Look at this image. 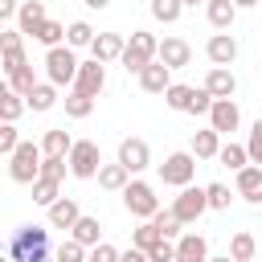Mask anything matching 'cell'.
I'll list each match as a JSON object with an SVG mask.
<instances>
[{"mask_svg":"<svg viewBox=\"0 0 262 262\" xmlns=\"http://www.w3.org/2000/svg\"><path fill=\"white\" fill-rule=\"evenodd\" d=\"M4 262H12V258H4Z\"/></svg>","mask_w":262,"mask_h":262,"instance_id":"obj_55","label":"cell"},{"mask_svg":"<svg viewBox=\"0 0 262 262\" xmlns=\"http://www.w3.org/2000/svg\"><path fill=\"white\" fill-rule=\"evenodd\" d=\"M176 262H209V242L201 233H180L176 237Z\"/></svg>","mask_w":262,"mask_h":262,"instance_id":"obj_18","label":"cell"},{"mask_svg":"<svg viewBox=\"0 0 262 262\" xmlns=\"http://www.w3.org/2000/svg\"><path fill=\"white\" fill-rule=\"evenodd\" d=\"M25 106H29V98H25V94H16L12 86H4V90H0V119H4V123H16Z\"/></svg>","mask_w":262,"mask_h":262,"instance_id":"obj_27","label":"cell"},{"mask_svg":"<svg viewBox=\"0 0 262 262\" xmlns=\"http://www.w3.org/2000/svg\"><path fill=\"white\" fill-rule=\"evenodd\" d=\"M205 53H209L213 66H233V57H237V37H233V33H213V37L205 41Z\"/></svg>","mask_w":262,"mask_h":262,"instance_id":"obj_12","label":"cell"},{"mask_svg":"<svg viewBox=\"0 0 262 262\" xmlns=\"http://www.w3.org/2000/svg\"><path fill=\"white\" fill-rule=\"evenodd\" d=\"M196 4H209V0H184V8H196Z\"/></svg>","mask_w":262,"mask_h":262,"instance_id":"obj_52","label":"cell"},{"mask_svg":"<svg viewBox=\"0 0 262 262\" xmlns=\"http://www.w3.org/2000/svg\"><path fill=\"white\" fill-rule=\"evenodd\" d=\"M8 258H12V262H57V258L49 254V229H41V225H20V229H12V237H8Z\"/></svg>","mask_w":262,"mask_h":262,"instance_id":"obj_1","label":"cell"},{"mask_svg":"<svg viewBox=\"0 0 262 262\" xmlns=\"http://www.w3.org/2000/svg\"><path fill=\"white\" fill-rule=\"evenodd\" d=\"M78 217H82V209H78L74 196H57V201L49 205V225H53V229H74Z\"/></svg>","mask_w":262,"mask_h":262,"instance_id":"obj_17","label":"cell"},{"mask_svg":"<svg viewBox=\"0 0 262 262\" xmlns=\"http://www.w3.org/2000/svg\"><path fill=\"white\" fill-rule=\"evenodd\" d=\"M229 258H233V262H250V258H258V242H254L250 229H237V233L229 237Z\"/></svg>","mask_w":262,"mask_h":262,"instance_id":"obj_26","label":"cell"},{"mask_svg":"<svg viewBox=\"0 0 262 262\" xmlns=\"http://www.w3.org/2000/svg\"><path fill=\"white\" fill-rule=\"evenodd\" d=\"M0 57H4V74H12L16 66H25V45H20V29H4V33H0Z\"/></svg>","mask_w":262,"mask_h":262,"instance_id":"obj_15","label":"cell"},{"mask_svg":"<svg viewBox=\"0 0 262 262\" xmlns=\"http://www.w3.org/2000/svg\"><path fill=\"white\" fill-rule=\"evenodd\" d=\"M8 86H12L16 94H25V98H29V94H33V86H37V74H33V66H29V61H25V66H16V70L8 74Z\"/></svg>","mask_w":262,"mask_h":262,"instance_id":"obj_36","label":"cell"},{"mask_svg":"<svg viewBox=\"0 0 262 262\" xmlns=\"http://www.w3.org/2000/svg\"><path fill=\"white\" fill-rule=\"evenodd\" d=\"M156 57H160V41H156L151 33L135 29L131 41H127V49H123V70H127V74H143V66H151Z\"/></svg>","mask_w":262,"mask_h":262,"instance_id":"obj_4","label":"cell"},{"mask_svg":"<svg viewBox=\"0 0 262 262\" xmlns=\"http://www.w3.org/2000/svg\"><path fill=\"white\" fill-rule=\"evenodd\" d=\"M209 209V188H196V184H184L180 188V196L172 201V213L184 221V225H192V221H201V213Z\"/></svg>","mask_w":262,"mask_h":262,"instance_id":"obj_8","label":"cell"},{"mask_svg":"<svg viewBox=\"0 0 262 262\" xmlns=\"http://www.w3.org/2000/svg\"><path fill=\"white\" fill-rule=\"evenodd\" d=\"M192 176H196V156H192V151H172V156H164V164H160V180H164V184L184 188V184H192Z\"/></svg>","mask_w":262,"mask_h":262,"instance_id":"obj_7","label":"cell"},{"mask_svg":"<svg viewBox=\"0 0 262 262\" xmlns=\"http://www.w3.org/2000/svg\"><path fill=\"white\" fill-rule=\"evenodd\" d=\"M20 147V135H16V123H4L0 127V156H12Z\"/></svg>","mask_w":262,"mask_h":262,"instance_id":"obj_41","label":"cell"},{"mask_svg":"<svg viewBox=\"0 0 262 262\" xmlns=\"http://www.w3.org/2000/svg\"><path fill=\"white\" fill-rule=\"evenodd\" d=\"M156 242H164V237H160V229H156V221H139V225H135V233H131V246L151 250Z\"/></svg>","mask_w":262,"mask_h":262,"instance_id":"obj_39","label":"cell"},{"mask_svg":"<svg viewBox=\"0 0 262 262\" xmlns=\"http://www.w3.org/2000/svg\"><path fill=\"white\" fill-rule=\"evenodd\" d=\"M57 106V86L53 82H37L29 94V111H53Z\"/></svg>","mask_w":262,"mask_h":262,"instance_id":"obj_30","label":"cell"},{"mask_svg":"<svg viewBox=\"0 0 262 262\" xmlns=\"http://www.w3.org/2000/svg\"><path fill=\"white\" fill-rule=\"evenodd\" d=\"M188 151H192L196 160H217V151H221V131H213V127H205V131H192V143H188Z\"/></svg>","mask_w":262,"mask_h":262,"instance_id":"obj_21","label":"cell"},{"mask_svg":"<svg viewBox=\"0 0 262 262\" xmlns=\"http://www.w3.org/2000/svg\"><path fill=\"white\" fill-rule=\"evenodd\" d=\"M119 164L135 176V172H143L147 164H151V147H147V139H139V135H127L123 143H119Z\"/></svg>","mask_w":262,"mask_h":262,"instance_id":"obj_9","label":"cell"},{"mask_svg":"<svg viewBox=\"0 0 262 262\" xmlns=\"http://www.w3.org/2000/svg\"><path fill=\"white\" fill-rule=\"evenodd\" d=\"M123 205H127V213L139 217V221H151V217L160 213V196H156V188H151L147 180H131V184L123 188Z\"/></svg>","mask_w":262,"mask_h":262,"instance_id":"obj_6","label":"cell"},{"mask_svg":"<svg viewBox=\"0 0 262 262\" xmlns=\"http://www.w3.org/2000/svg\"><path fill=\"white\" fill-rule=\"evenodd\" d=\"M70 237H74V242H82L86 250H90V246H98V242H102V225H98V217H86V213H82V217H78V225L70 229Z\"/></svg>","mask_w":262,"mask_h":262,"instance_id":"obj_25","label":"cell"},{"mask_svg":"<svg viewBox=\"0 0 262 262\" xmlns=\"http://www.w3.org/2000/svg\"><path fill=\"white\" fill-rule=\"evenodd\" d=\"M139 86H143L147 94H164V90L172 86V70H168V66L156 57L151 66H143V74H139Z\"/></svg>","mask_w":262,"mask_h":262,"instance_id":"obj_20","label":"cell"},{"mask_svg":"<svg viewBox=\"0 0 262 262\" xmlns=\"http://www.w3.org/2000/svg\"><path fill=\"white\" fill-rule=\"evenodd\" d=\"M233 4H237V8H254L258 0H233Z\"/></svg>","mask_w":262,"mask_h":262,"instance_id":"obj_51","label":"cell"},{"mask_svg":"<svg viewBox=\"0 0 262 262\" xmlns=\"http://www.w3.org/2000/svg\"><path fill=\"white\" fill-rule=\"evenodd\" d=\"M41 164H45V151H41V143H33V139H20V147L8 156V176H12L16 184H33V180L41 176Z\"/></svg>","mask_w":262,"mask_h":262,"instance_id":"obj_2","label":"cell"},{"mask_svg":"<svg viewBox=\"0 0 262 262\" xmlns=\"http://www.w3.org/2000/svg\"><path fill=\"white\" fill-rule=\"evenodd\" d=\"M246 147H250V164H258V168H262V119L250 127V139H246Z\"/></svg>","mask_w":262,"mask_h":262,"instance_id":"obj_44","label":"cell"},{"mask_svg":"<svg viewBox=\"0 0 262 262\" xmlns=\"http://www.w3.org/2000/svg\"><path fill=\"white\" fill-rule=\"evenodd\" d=\"M57 184H61V180H49V176H37V180H33V201L49 209V205H53V201L61 196V192H57Z\"/></svg>","mask_w":262,"mask_h":262,"instance_id":"obj_38","label":"cell"},{"mask_svg":"<svg viewBox=\"0 0 262 262\" xmlns=\"http://www.w3.org/2000/svg\"><path fill=\"white\" fill-rule=\"evenodd\" d=\"M102 86H106V61H98V57L82 61V70H78V78H74V90H82V94L98 98V94H102Z\"/></svg>","mask_w":262,"mask_h":262,"instance_id":"obj_10","label":"cell"},{"mask_svg":"<svg viewBox=\"0 0 262 262\" xmlns=\"http://www.w3.org/2000/svg\"><path fill=\"white\" fill-rule=\"evenodd\" d=\"M209 188V209H229V184H205Z\"/></svg>","mask_w":262,"mask_h":262,"instance_id":"obj_46","label":"cell"},{"mask_svg":"<svg viewBox=\"0 0 262 262\" xmlns=\"http://www.w3.org/2000/svg\"><path fill=\"white\" fill-rule=\"evenodd\" d=\"M78 70H82V61H78L74 45H53V49H45V78H49L53 86H74Z\"/></svg>","mask_w":262,"mask_h":262,"instance_id":"obj_3","label":"cell"},{"mask_svg":"<svg viewBox=\"0 0 262 262\" xmlns=\"http://www.w3.org/2000/svg\"><path fill=\"white\" fill-rule=\"evenodd\" d=\"M94 37H98V33H94L86 20H74V25L66 29V45H74V49H90V45H94Z\"/></svg>","mask_w":262,"mask_h":262,"instance_id":"obj_35","label":"cell"},{"mask_svg":"<svg viewBox=\"0 0 262 262\" xmlns=\"http://www.w3.org/2000/svg\"><path fill=\"white\" fill-rule=\"evenodd\" d=\"M61 102H66V115H70V119H86V115L94 111V98L82 94V90H74V86H70V94H66Z\"/></svg>","mask_w":262,"mask_h":262,"instance_id":"obj_31","label":"cell"},{"mask_svg":"<svg viewBox=\"0 0 262 262\" xmlns=\"http://www.w3.org/2000/svg\"><path fill=\"white\" fill-rule=\"evenodd\" d=\"M250 262H258V258H250Z\"/></svg>","mask_w":262,"mask_h":262,"instance_id":"obj_54","label":"cell"},{"mask_svg":"<svg viewBox=\"0 0 262 262\" xmlns=\"http://www.w3.org/2000/svg\"><path fill=\"white\" fill-rule=\"evenodd\" d=\"M66 168H70V160H66V156H45V164H41V176H49V180H61V176H66Z\"/></svg>","mask_w":262,"mask_h":262,"instance_id":"obj_42","label":"cell"},{"mask_svg":"<svg viewBox=\"0 0 262 262\" xmlns=\"http://www.w3.org/2000/svg\"><path fill=\"white\" fill-rule=\"evenodd\" d=\"M119 262H151V258H147V250L131 246V250H123V254H119Z\"/></svg>","mask_w":262,"mask_h":262,"instance_id":"obj_48","label":"cell"},{"mask_svg":"<svg viewBox=\"0 0 262 262\" xmlns=\"http://www.w3.org/2000/svg\"><path fill=\"white\" fill-rule=\"evenodd\" d=\"M33 41H41L45 49H53V45H61V41H66V25H61V20H45V25H37Z\"/></svg>","mask_w":262,"mask_h":262,"instance_id":"obj_34","label":"cell"},{"mask_svg":"<svg viewBox=\"0 0 262 262\" xmlns=\"http://www.w3.org/2000/svg\"><path fill=\"white\" fill-rule=\"evenodd\" d=\"M119 254H123V250H115L111 242H98V246H90L86 262H119Z\"/></svg>","mask_w":262,"mask_h":262,"instance_id":"obj_43","label":"cell"},{"mask_svg":"<svg viewBox=\"0 0 262 262\" xmlns=\"http://www.w3.org/2000/svg\"><path fill=\"white\" fill-rule=\"evenodd\" d=\"M233 176H237V180H233V184H237V196L250 201V205H262V168H258V164H246V168L233 172Z\"/></svg>","mask_w":262,"mask_h":262,"instance_id":"obj_14","label":"cell"},{"mask_svg":"<svg viewBox=\"0 0 262 262\" xmlns=\"http://www.w3.org/2000/svg\"><path fill=\"white\" fill-rule=\"evenodd\" d=\"M209 262H233V258H229V254H221V258H209Z\"/></svg>","mask_w":262,"mask_h":262,"instance_id":"obj_53","label":"cell"},{"mask_svg":"<svg viewBox=\"0 0 262 262\" xmlns=\"http://www.w3.org/2000/svg\"><path fill=\"white\" fill-rule=\"evenodd\" d=\"M53 258H57V262H86V246L70 237V242H61V246L53 250Z\"/></svg>","mask_w":262,"mask_h":262,"instance_id":"obj_40","label":"cell"},{"mask_svg":"<svg viewBox=\"0 0 262 262\" xmlns=\"http://www.w3.org/2000/svg\"><path fill=\"white\" fill-rule=\"evenodd\" d=\"M151 221H156V229H160V237H164V242H176V237L184 233V221H180V217H176L172 209H168V213L160 209V213H156Z\"/></svg>","mask_w":262,"mask_h":262,"instance_id":"obj_32","label":"cell"},{"mask_svg":"<svg viewBox=\"0 0 262 262\" xmlns=\"http://www.w3.org/2000/svg\"><path fill=\"white\" fill-rule=\"evenodd\" d=\"M147 258H151V262H176V242H156V246L147 250Z\"/></svg>","mask_w":262,"mask_h":262,"instance_id":"obj_47","label":"cell"},{"mask_svg":"<svg viewBox=\"0 0 262 262\" xmlns=\"http://www.w3.org/2000/svg\"><path fill=\"white\" fill-rule=\"evenodd\" d=\"M217 164H225L229 172H242V168L250 164V147H246V143H221Z\"/></svg>","mask_w":262,"mask_h":262,"instance_id":"obj_29","label":"cell"},{"mask_svg":"<svg viewBox=\"0 0 262 262\" xmlns=\"http://www.w3.org/2000/svg\"><path fill=\"white\" fill-rule=\"evenodd\" d=\"M192 90H196V86H180V82H172V86L164 90V102H168L172 111H184V115H188V106H192Z\"/></svg>","mask_w":262,"mask_h":262,"instance_id":"obj_37","label":"cell"},{"mask_svg":"<svg viewBox=\"0 0 262 262\" xmlns=\"http://www.w3.org/2000/svg\"><path fill=\"white\" fill-rule=\"evenodd\" d=\"M66 160H70V176H78V180H94L98 168H102V151H98L94 139H74Z\"/></svg>","mask_w":262,"mask_h":262,"instance_id":"obj_5","label":"cell"},{"mask_svg":"<svg viewBox=\"0 0 262 262\" xmlns=\"http://www.w3.org/2000/svg\"><path fill=\"white\" fill-rule=\"evenodd\" d=\"M82 4H86V8H106L111 0H82Z\"/></svg>","mask_w":262,"mask_h":262,"instance_id":"obj_50","label":"cell"},{"mask_svg":"<svg viewBox=\"0 0 262 262\" xmlns=\"http://www.w3.org/2000/svg\"><path fill=\"white\" fill-rule=\"evenodd\" d=\"M123 49H127L123 33H98L94 45H90V53H94L98 61H123Z\"/></svg>","mask_w":262,"mask_h":262,"instance_id":"obj_19","label":"cell"},{"mask_svg":"<svg viewBox=\"0 0 262 262\" xmlns=\"http://www.w3.org/2000/svg\"><path fill=\"white\" fill-rule=\"evenodd\" d=\"M160 61H164L168 70H184V66L192 61V45H188L184 37H164V41H160Z\"/></svg>","mask_w":262,"mask_h":262,"instance_id":"obj_13","label":"cell"},{"mask_svg":"<svg viewBox=\"0 0 262 262\" xmlns=\"http://www.w3.org/2000/svg\"><path fill=\"white\" fill-rule=\"evenodd\" d=\"M70 147H74V139H70L66 127H49L45 139H41V151L45 156H70Z\"/></svg>","mask_w":262,"mask_h":262,"instance_id":"obj_28","label":"cell"},{"mask_svg":"<svg viewBox=\"0 0 262 262\" xmlns=\"http://www.w3.org/2000/svg\"><path fill=\"white\" fill-rule=\"evenodd\" d=\"M147 8H151V16H156L160 25H176L180 12H184V0H151Z\"/></svg>","mask_w":262,"mask_h":262,"instance_id":"obj_33","label":"cell"},{"mask_svg":"<svg viewBox=\"0 0 262 262\" xmlns=\"http://www.w3.org/2000/svg\"><path fill=\"white\" fill-rule=\"evenodd\" d=\"M237 12H242V8H237L233 0H209V4H205L209 25H213V29H221V33H229V25L237 20Z\"/></svg>","mask_w":262,"mask_h":262,"instance_id":"obj_22","label":"cell"},{"mask_svg":"<svg viewBox=\"0 0 262 262\" xmlns=\"http://www.w3.org/2000/svg\"><path fill=\"white\" fill-rule=\"evenodd\" d=\"M213 102H217V98L201 86V90H192V106H188V115H209V111H213Z\"/></svg>","mask_w":262,"mask_h":262,"instance_id":"obj_45","label":"cell"},{"mask_svg":"<svg viewBox=\"0 0 262 262\" xmlns=\"http://www.w3.org/2000/svg\"><path fill=\"white\" fill-rule=\"evenodd\" d=\"M16 12H20V0H0V16L4 20H12Z\"/></svg>","mask_w":262,"mask_h":262,"instance_id":"obj_49","label":"cell"},{"mask_svg":"<svg viewBox=\"0 0 262 262\" xmlns=\"http://www.w3.org/2000/svg\"><path fill=\"white\" fill-rule=\"evenodd\" d=\"M237 123H242L237 102H233V98H217V102H213V111H209V127H213V131H221V135H229V131H237Z\"/></svg>","mask_w":262,"mask_h":262,"instance_id":"obj_11","label":"cell"},{"mask_svg":"<svg viewBox=\"0 0 262 262\" xmlns=\"http://www.w3.org/2000/svg\"><path fill=\"white\" fill-rule=\"evenodd\" d=\"M98 184H102L106 192H123V188L131 184V172H127L119 160H115V164H102V168H98Z\"/></svg>","mask_w":262,"mask_h":262,"instance_id":"obj_24","label":"cell"},{"mask_svg":"<svg viewBox=\"0 0 262 262\" xmlns=\"http://www.w3.org/2000/svg\"><path fill=\"white\" fill-rule=\"evenodd\" d=\"M49 16H45V4L41 0H20V12H16V29L20 33H37V25H45Z\"/></svg>","mask_w":262,"mask_h":262,"instance_id":"obj_23","label":"cell"},{"mask_svg":"<svg viewBox=\"0 0 262 262\" xmlns=\"http://www.w3.org/2000/svg\"><path fill=\"white\" fill-rule=\"evenodd\" d=\"M205 90H209L213 98H233V90H237L233 70H229V66H213V70L205 74Z\"/></svg>","mask_w":262,"mask_h":262,"instance_id":"obj_16","label":"cell"}]
</instances>
